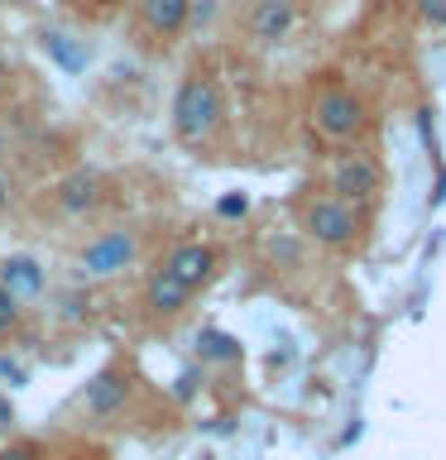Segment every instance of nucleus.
I'll return each mask as SVG.
<instances>
[{
	"label": "nucleus",
	"instance_id": "f257e3e1",
	"mask_svg": "<svg viewBox=\"0 0 446 460\" xmlns=\"http://www.w3.org/2000/svg\"><path fill=\"white\" fill-rule=\"evenodd\" d=\"M221 115H226V101H221V86L207 72H187L173 92V135H178L187 149H201V144L216 139L221 129Z\"/></svg>",
	"mask_w": 446,
	"mask_h": 460
},
{
	"label": "nucleus",
	"instance_id": "f03ea898",
	"mask_svg": "<svg viewBox=\"0 0 446 460\" xmlns=\"http://www.w3.org/2000/svg\"><path fill=\"white\" fill-rule=\"evenodd\" d=\"M298 226H302V235L317 240L322 250H351L360 240V230H365V216H360V207H351V201L317 192L298 207Z\"/></svg>",
	"mask_w": 446,
	"mask_h": 460
},
{
	"label": "nucleus",
	"instance_id": "7ed1b4c3",
	"mask_svg": "<svg viewBox=\"0 0 446 460\" xmlns=\"http://www.w3.org/2000/svg\"><path fill=\"white\" fill-rule=\"evenodd\" d=\"M370 125V106L360 101L351 86H322L312 96V129L331 144H345V139H360Z\"/></svg>",
	"mask_w": 446,
	"mask_h": 460
},
{
	"label": "nucleus",
	"instance_id": "20e7f679",
	"mask_svg": "<svg viewBox=\"0 0 446 460\" xmlns=\"http://www.w3.org/2000/svg\"><path fill=\"white\" fill-rule=\"evenodd\" d=\"M135 259H139V235H135V230H101L96 240L82 244L77 273H82V279H92V283H101V279L125 273Z\"/></svg>",
	"mask_w": 446,
	"mask_h": 460
},
{
	"label": "nucleus",
	"instance_id": "39448f33",
	"mask_svg": "<svg viewBox=\"0 0 446 460\" xmlns=\"http://www.w3.org/2000/svg\"><path fill=\"white\" fill-rule=\"evenodd\" d=\"M379 187H384V168L374 164V154H336L331 158V172H326V192L331 197H341V201H351V207H360V201H374L379 197Z\"/></svg>",
	"mask_w": 446,
	"mask_h": 460
},
{
	"label": "nucleus",
	"instance_id": "423d86ee",
	"mask_svg": "<svg viewBox=\"0 0 446 460\" xmlns=\"http://www.w3.org/2000/svg\"><path fill=\"white\" fill-rule=\"evenodd\" d=\"M129 388H135V379L120 369V365H106L101 374H92V384L82 388V412L92 417V422H115V417L125 412L129 402Z\"/></svg>",
	"mask_w": 446,
	"mask_h": 460
},
{
	"label": "nucleus",
	"instance_id": "0eeeda50",
	"mask_svg": "<svg viewBox=\"0 0 446 460\" xmlns=\"http://www.w3.org/2000/svg\"><path fill=\"white\" fill-rule=\"evenodd\" d=\"M216 264H221L216 244H207V240H183V244H173V250L164 254V264H158V269H168L178 283H187L192 293H201V283H211Z\"/></svg>",
	"mask_w": 446,
	"mask_h": 460
},
{
	"label": "nucleus",
	"instance_id": "6e6552de",
	"mask_svg": "<svg viewBox=\"0 0 446 460\" xmlns=\"http://www.w3.org/2000/svg\"><path fill=\"white\" fill-rule=\"evenodd\" d=\"M197 293L187 283H178L168 269H154L149 279H144V293H139V302H144V312L154 316V322H173V316H183L187 312V302H192Z\"/></svg>",
	"mask_w": 446,
	"mask_h": 460
},
{
	"label": "nucleus",
	"instance_id": "1a4fd4ad",
	"mask_svg": "<svg viewBox=\"0 0 446 460\" xmlns=\"http://www.w3.org/2000/svg\"><path fill=\"white\" fill-rule=\"evenodd\" d=\"M101 192H106V182H101V172L92 168H72L63 182L53 187V207L63 216H86L101 207Z\"/></svg>",
	"mask_w": 446,
	"mask_h": 460
},
{
	"label": "nucleus",
	"instance_id": "9d476101",
	"mask_svg": "<svg viewBox=\"0 0 446 460\" xmlns=\"http://www.w3.org/2000/svg\"><path fill=\"white\" fill-rule=\"evenodd\" d=\"M0 288L20 302H34V297H43V288H49V273H43V264L34 254H5L0 259Z\"/></svg>",
	"mask_w": 446,
	"mask_h": 460
},
{
	"label": "nucleus",
	"instance_id": "9b49d317",
	"mask_svg": "<svg viewBox=\"0 0 446 460\" xmlns=\"http://www.w3.org/2000/svg\"><path fill=\"white\" fill-rule=\"evenodd\" d=\"M298 29V0H254L250 5V39L283 43Z\"/></svg>",
	"mask_w": 446,
	"mask_h": 460
},
{
	"label": "nucleus",
	"instance_id": "f8f14e48",
	"mask_svg": "<svg viewBox=\"0 0 446 460\" xmlns=\"http://www.w3.org/2000/svg\"><path fill=\"white\" fill-rule=\"evenodd\" d=\"M187 14H192V0H139V20L154 39H173L183 34Z\"/></svg>",
	"mask_w": 446,
	"mask_h": 460
},
{
	"label": "nucleus",
	"instance_id": "ddd939ff",
	"mask_svg": "<svg viewBox=\"0 0 446 460\" xmlns=\"http://www.w3.org/2000/svg\"><path fill=\"white\" fill-rule=\"evenodd\" d=\"M201 355L216 359V365H230V359H240V345L230 336H221V331H207V336H201Z\"/></svg>",
	"mask_w": 446,
	"mask_h": 460
},
{
	"label": "nucleus",
	"instance_id": "4468645a",
	"mask_svg": "<svg viewBox=\"0 0 446 460\" xmlns=\"http://www.w3.org/2000/svg\"><path fill=\"white\" fill-rule=\"evenodd\" d=\"M49 53H53L63 67H86V53H82V49H72V39H67V34H49Z\"/></svg>",
	"mask_w": 446,
	"mask_h": 460
},
{
	"label": "nucleus",
	"instance_id": "2eb2a0df",
	"mask_svg": "<svg viewBox=\"0 0 446 460\" xmlns=\"http://www.w3.org/2000/svg\"><path fill=\"white\" fill-rule=\"evenodd\" d=\"M20 322H24V307L5 293V288H0V336H10V331L20 326Z\"/></svg>",
	"mask_w": 446,
	"mask_h": 460
},
{
	"label": "nucleus",
	"instance_id": "dca6fc26",
	"mask_svg": "<svg viewBox=\"0 0 446 460\" xmlns=\"http://www.w3.org/2000/svg\"><path fill=\"white\" fill-rule=\"evenodd\" d=\"M417 20L427 29H446V0H417Z\"/></svg>",
	"mask_w": 446,
	"mask_h": 460
},
{
	"label": "nucleus",
	"instance_id": "f3484780",
	"mask_svg": "<svg viewBox=\"0 0 446 460\" xmlns=\"http://www.w3.org/2000/svg\"><path fill=\"white\" fill-rule=\"evenodd\" d=\"M250 211V197L245 192H226L221 201H216V216H226V221H236V216H245Z\"/></svg>",
	"mask_w": 446,
	"mask_h": 460
},
{
	"label": "nucleus",
	"instance_id": "a211bd4d",
	"mask_svg": "<svg viewBox=\"0 0 446 460\" xmlns=\"http://www.w3.org/2000/svg\"><path fill=\"white\" fill-rule=\"evenodd\" d=\"M0 460H43V451L34 441H10V446H0Z\"/></svg>",
	"mask_w": 446,
	"mask_h": 460
},
{
	"label": "nucleus",
	"instance_id": "6ab92c4d",
	"mask_svg": "<svg viewBox=\"0 0 446 460\" xmlns=\"http://www.w3.org/2000/svg\"><path fill=\"white\" fill-rule=\"evenodd\" d=\"M10 427H14V402H10L5 394H0V437H5Z\"/></svg>",
	"mask_w": 446,
	"mask_h": 460
},
{
	"label": "nucleus",
	"instance_id": "aec40b11",
	"mask_svg": "<svg viewBox=\"0 0 446 460\" xmlns=\"http://www.w3.org/2000/svg\"><path fill=\"white\" fill-rule=\"evenodd\" d=\"M0 374H5V379H14V384L24 379V369H20V365H10V359H0Z\"/></svg>",
	"mask_w": 446,
	"mask_h": 460
},
{
	"label": "nucleus",
	"instance_id": "412c9836",
	"mask_svg": "<svg viewBox=\"0 0 446 460\" xmlns=\"http://www.w3.org/2000/svg\"><path fill=\"white\" fill-rule=\"evenodd\" d=\"M192 384H197V374H183V379H178V398H192Z\"/></svg>",
	"mask_w": 446,
	"mask_h": 460
},
{
	"label": "nucleus",
	"instance_id": "4be33fe9",
	"mask_svg": "<svg viewBox=\"0 0 446 460\" xmlns=\"http://www.w3.org/2000/svg\"><path fill=\"white\" fill-rule=\"evenodd\" d=\"M5 207H10V178L0 172V211H5Z\"/></svg>",
	"mask_w": 446,
	"mask_h": 460
},
{
	"label": "nucleus",
	"instance_id": "5701e85b",
	"mask_svg": "<svg viewBox=\"0 0 446 460\" xmlns=\"http://www.w3.org/2000/svg\"><path fill=\"white\" fill-rule=\"evenodd\" d=\"M0 86H5V58H0Z\"/></svg>",
	"mask_w": 446,
	"mask_h": 460
},
{
	"label": "nucleus",
	"instance_id": "b1692460",
	"mask_svg": "<svg viewBox=\"0 0 446 460\" xmlns=\"http://www.w3.org/2000/svg\"><path fill=\"white\" fill-rule=\"evenodd\" d=\"M0 341H5V336H0Z\"/></svg>",
	"mask_w": 446,
	"mask_h": 460
}]
</instances>
